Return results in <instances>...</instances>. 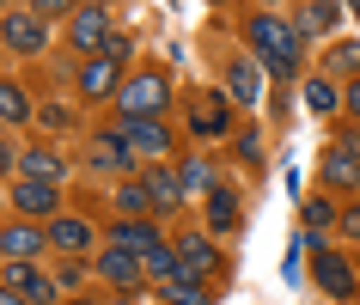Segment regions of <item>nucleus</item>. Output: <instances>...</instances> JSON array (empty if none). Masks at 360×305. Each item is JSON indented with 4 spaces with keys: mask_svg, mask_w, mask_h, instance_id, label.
I'll use <instances>...</instances> for the list:
<instances>
[{
    "mask_svg": "<svg viewBox=\"0 0 360 305\" xmlns=\"http://www.w3.org/2000/svg\"><path fill=\"white\" fill-rule=\"evenodd\" d=\"M245 43L257 49V61H263L269 74H281V79L300 74V25L275 19V13H257V19L245 25Z\"/></svg>",
    "mask_w": 360,
    "mask_h": 305,
    "instance_id": "obj_1",
    "label": "nucleus"
},
{
    "mask_svg": "<svg viewBox=\"0 0 360 305\" xmlns=\"http://www.w3.org/2000/svg\"><path fill=\"white\" fill-rule=\"evenodd\" d=\"M171 104V79L159 74V67H141V74L122 79V92H116V110H122V122H134V116H159Z\"/></svg>",
    "mask_w": 360,
    "mask_h": 305,
    "instance_id": "obj_2",
    "label": "nucleus"
},
{
    "mask_svg": "<svg viewBox=\"0 0 360 305\" xmlns=\"http://www.w3.org/2000/svg\"><path fill=\"white\" fill-rule=\"evenodd\" d=\"M311 281H318L330 299H354V293H360V268L348 263V257H336L330 245H318V250H311Z\"/></svg>",
    "mask_w": 360,
    "mask_h": 305,
    "instance_id": "obj_3",
    "label": "nucleus"
},
{
    "mask_svg": "<svg viewBox=\"0 0 360 305\" xmlns=\"http://www.w3.org/2000/svg\"><path fill=\"white\" fill-rule=\"evenodd\" d=\"M0 43L13 49V56H37V49H49V19L43 13H31V6H13L6 13V25H0Z\"/></svg>",
    "mask_w": 360,
    "mask_h": 305,
    "instance_id": "obj_4",
    "label": "nucleus"
},
{
    "mask_svg": "<svg viewBox=\"0 0 360 305\" xmlns=\"http://www.w3.org/2000/svg\"><path fill=\"white\" fill-rule=\"evenodd\" d=\"M6 202H13V214H25V220H56L61 208V195L49 177H19L13 190H6Z\"/></svg>",
    "mask_w": 360,
    "mask_h": 305,
    "instance_id": "obj_5",
    "label": "nucleus"
},
{
    "mask_svg": "<svg viewBox=\"0 0 360 305\" xmlns=\"http://www.w3.org/2000/svg\"><path fill=\"white\" fill-rule=\"evenodd\" d=\"M68 37H74V49H86V56H98V49L110 43V13H104L98 0H86V6H74V13H68Z\"/></svg>",
    "mask_w": 360,
    "mask_h": 305,
    "instance_id": "obj_6",
    "label": "nucleus"
},
{
    "mask_svg": "<svg viewBox=\"0 0 360 305\" xmlns=\"http://www.w3.org/2000/svg\"><path fill=\"white\" fill-rule=\"evenodd\" d=\"M0 281L13 287V293H25L31 305H49L56 287H61V281H49V275L37 268V257H6V275H0Z\"/></svg>",
    "mask_w": 360,
    "mask_h": 305,
    "instance_id": "obj_7",
    "label": "nucleus"
},
{
    "mask_svg": "<svg viewBox=\"0 0 360 305\" xmlns=\"http://www.w3.org/2000/svg\"><path fill=\"white\" fill-rule=\"evenodd\" d=\"M116 92H122V61H110L104 49L86 56V67H79V98L92 104V98H116Z\"/></svg>",
    "mask_w": 360,
    "mask_h": 305,
    "instance_id": "obj_8",
    "label": "nucleus"
},
{
    "mask_svg": "<svg viewBox=\"0 0 360 305\" xmlns=\"http://www.w3.org/2000/svg\"><path fill=\"white\" fill-rule=\"evenodd\" d=\"M43 245H49V220H25V214H13L6 232H0V250H6V257H37Z\"/></svg>",
    "mask_w": 360,
    "mask_h": 305,
    "instance_id": "obj_9",
    "label": "nucleus"
},
{
    "mask_svg": "<svg viewBox=\"0 0 360 305\" xmlns=\"http://www.w3.org/2000/svg\"><path fill=\"white\" fill-rule=\"evenodd\" d=\"M98 232L86 214H56L49 220V250H68V257H86V245H92Z\"/></svg>",
    "mask_w": 360,
    "mask_h": 305,
    "instance_id": "obj_10",
    "label": "nucleus"
},
{
    "mask_svg": "<svg viewBox=\"0 0 360 305\" xmlns=\"http://www.w3.org/2000/svg\"><path fill=\"white\" fill-rule=\"evenodd\" d=\"M98 275H104V281H116V287H141L147 281V263H141V250H122V245H110L104 250V257H98Z\"/></svg>",
    "mask_w": 360,
    "mask_h": 305,
    "instance_id": "obj_11",
    "label": "nucleus"
},
{
    "mask_svg": "<svg viewBox=\"0 0 360 305\" xmlns=\"http://www.w3.org/2000/svg\"><path fill=\"white\" fill-rule=\"evenodd\" d=\"M226 98L238 104V110H250V104L263 98V74H257V61H250V56H232L226 61Z\"/></svg>",
    "mask_w": 360,
    "mask_h": 305,
    "instance_id": "obj_12",
    "label": "nucleus"
},
{
    "mask_svg": "<svg viewBox=\"0 0 360 305\" xmlns=\"http://www.w3.org/2000/svg\"><path fill=\"white\" fill-rule=\"evenodd\" d=\"M122 134H129V147L147 152V159H165L171 152V129L159 122V116H134V122H122Z\"/></svg>",
    "mask_w": 360,
    "mask_h": 305,
    "instance_id": "obj_13",
    "label": "nucleus"
},
{
    "mask_svg": "<svg viewBox=\"0 0 360 305\" xmlns=\"http://www.w3.org/2000/svg\"><path fill=\"white\" fill-rule=\"evenodd\" d=\"M171 245H177V263L190 268V275H202V281H208L214 268H220V250H214L202 232H184V238H171Z\"/></svg>",
    "mask_w": 360,
    "mask_h": 305,
    "instance_id": "obj_14",
    "label": "nucleus"
},
{
    "mask_svg": "<svg viewBox=\"0 0 360 305\" xmlns=\"http://www.w3.org/2000/svg\"><path fill=\"white\" fill-rule=\"evenodd\" d=\"M141 183L153 190V202H159V208H184V202H190L184 171H171V165H147V177H141Z\"/></svg>",
    "mask_w": 360,
    "mask_h": 305,
    "instance_id": "obj_15",
    "label": "nucleus"
},
{
    "mask_svg": "<svg viewBox=\"0 0 360 305\" xmlns=\"http://www.w3.org/2000/svg\"><path fill=\"white\" fill-rule=\"evenodd\" d=\"M336 19H342V6L336 0H300V37H330L336 31Z\"/></svg>",
    "mask_w": 360,
    "mask_h": 305,
    "instance_id": "obj_16",
    "label": "nucleus"
},
{
    "mask_svg": "<svg viewBox=\"0 0 360 305\" xmlns=\"http://www.w3.org/2000/svg\"><path fill=\"white\" fill-rule=\"evenodd\" d=\"M323 183H336V190H360V152L354 147H330V152H323Z\"/></svg>",
    "mask_w": 360,
    "mask_h": 305,
    "instance_id": "obj_17",
    "label": "nucleus"
},
{
    "mask_svg": "<svg viewBox=\"0 0 360 305\" xmlns=\"http://www.w3.org/2000/svg\"><path fill=\"white\" fill-rule=\"evenodd\" d=\"M159 293H165L171 305H214L208 281H202V275H190V268H177L171 281H159Z\"/></svg>",
    "mask_w": 360,
    "mask_h": 305,
    "instance_id": "obj_18",
    "label": "nucleus"
},
{
    "mask_svg": "<svg viewBox=\"0 0 360 305\" xmlns=\"http://www.w3.org/2000/svg\"><path fill=\"white\" fill-rule=\"evenodd\" d=\"M110 245L141 250V257H147V250H153V245H165V238H159V226H153V220H129V214H122V220L110 226Z\"/></svg>",
    "mask_w": 360,
    "mask_h": 305,
    "instance_id": "obj_19",
    "label": "nucleus"
},
{
    "mask_svg": "<svg viewBox=\"0 0 360 305\" xmlns=\"http://www.w3.org/2000/svg\"><path fill=\"white\" fill-rule=\"evenodd\" d=\"M92 165H98V171H122V165H134L129 134H122V129H116V134H98V141H92Z\"/></svg>",
    "mask_w": 360,
    "mask_h": 305,
    "instance_id": "obj_20",
    "label": "nucleus"
},
{
    "mask_svg": "<svg viewBox=\"0 0 360 305\" xmlns=\"http://www.w3.org/2000/svg\"><path fill=\"white\" fill-rule=\"evenodd\" d=\"M226 116H232V98H202V104H195V110H190V129L195 134H220V129H226Z\"/></svg>",
    "mask_w": 360,
    "mask_h": 305,
    "instance_id": "obj_21",
    "label": "nucleus"
},
{
    "mask_svg": "<svg viewBox=\"0 0 360 305\" xmlns=\"http://www.w3.org/2000/svg\"><path fill=\"white\" fill-rule=\"evenodd\" d=\"M153 208H159V202H153L147 183H134V177H129V183H116V214H129V220H147Z\"/></svg>",
    "mask_w": 360,
    "mask_h": 305,
    "instance_id": "obj_22",
    "label": "nucleus"
},
{
    "mask_svg": "<svg viewBox=\"0 0 360 305\" xmlns=\"http://www.w3.org/2000/svg\"><path fill=\"white\" fill-rule=\"evenodd\" d=\"M208 226L214 232H232V226H238V202H232L226 183H214V190H208Z\"/></svg>",
    "mask_w": 360,
    "mask_h": 305,
    "instance_id": "obj_23",
    "label": "nucleus"
},
{
    "mask_svg": "<svg viewBox=\"0 0 360 305\" xmlns=\"http://www.w3.org/2000/svg\"><path fill=\"white\" fill-rule=\"evenodd\" d=\"M305 104H311L318 116H336V110H342V92H336V79H330V74L305 79Z\"/></svg>",
    "mask_w": 360,
    "mask_h": 305,
    "instance_id": "obj_24",
    "label": "nucleus"
},
{
    "mask_svg": "<svg viewBox=\"0 0 360 305\" xmlns=\"http://www.w3.org/2000/svg\"><path fill=\"white\" fill-rule=\"evenodd\" d=\"M19 171H25V177H49V183H56V177L68 171V165H61V152H49V147H31V152H19Z\"/></svg>",
    "mask_w": 360,
    "mask_h": 305,
    "instance_id": "obj_25",
    "label": "nucleus"
},
{
    "mask_svg": "<svg viewBox=\"0 0 360 305\" xmlns=\"http://www.w3.org/2000/svg\"><path fill=\"white\" fill-rule=\"evenodd\" d=\"M141 263H147V281H171V275L184 268V263H177V245H171V238H165V245H153Z\"/></svg>",
    "mask_w": 360,
    "mask_h": 305,
    "instance_id": "obj_26",
    "label": "nucleus"
},
{
    "mask_svg": "<svg viewBox=\"0 0 360 305\" xmlns=\"http://www.w3.org/2000/svg\"><path fill=\"white\" fill-rule=\"evenodd\" d=\"M330 226H342V214L330 208V202H323V195H311V202H305V232H311V238H318V232H330Z\"/></svg>",
    "mask_w": 360,
    "mask_h": 305,
    "instance_id": "obj_27",
    "label": "nucleus"
},
{
    "mask_svg": "<svg viewBox=\"0 0 360 305\" xmlns=\"http://www.w3.org/2000/svg\"><path fill=\"white\" fill-rule=\"evenodd\" d=\"M184 190H190V195H208L214 190V165H208V159H184Z\"/></svg>",
    "mask_w": 360,
    "mask_h": 305,
    "instance_id": "obj_28",
    "label": "nucleus"
},
{
    "mask_svg": "<svg viewBox=\"0 0 360 305\" xmlns=\"http://www.w3.org/2000/svg\"><path fill=\"white\" fill-rule=\"evenodd\" d=\"M0 110H6V122H25L31 116V92L25 86H0Z\"/></svg>",
    "mask_w": 360,
    "mask_h": 305,
    "instance_id": "obj_29",
    "label": "nucleus"
},
{
    "mask_svg": "<svg viewBox=\"0 0 360 305\" xmlns=\"http://www.w3.org/2000/svg\"><path fill=\"white\" fill-rule=\"evenodd\" d=\"M330 67L354 79V74H360V43H336V49H330Z\"/></svg>",
    "mask_w": 360,
    "mask_h": 305,
    "instance_id": "obj_30",
    "label": "nucleus"
},
{
    "mask_svg": "<svg viewBox=\"0 0 360 305\" xmlns=\"http://www.w3.org/2000/svg\"><path fill=\"white\" fill-rule=\"evenodd\" d=\"M56 281H61V287H79V281H86V263H79V257H68V263L56 268Z\"/></svg>",
    "mask_w": 360,
    "mask_h": 305,
    "instance_id": "obj_31",
    "label": "nucleus"
},
{
    "mask_svg": "<svg viewBox=\"0 0 360 305\" xmlns=\"http://www.w3.org/2000/svg\"><path fill=\"white\" fill-rule=\"evenodd\" d=\"M104 56H110V61H129V56H134V37H122V31H110V43H104Z\"/></svg>",
    "mask_w": 360,
    "mask_h": 305,
    "instance_id": "obj_32",
    "label": "nucleus"
},
{
    "mask_svg": "<svg viewBox=\"0 0 360 305\" xmlns=\"http://www.w3.org/2000/svg\"><path fill=\"white\" fill-rule=\"evenodd\" d=\"M79 0H31V13H43V19H61V13H74Z\"/></svg>",
    "mask_w": 360,
    "mask_h": 305,
    "instance_id": "obj_33",
    "label": "nucleus"
},
{
    "mask_svg": "<svg viewBox=\"0 0 360 305\" xmlns=\"http://www.w3.org/2000/svg\"><path fill=\"white\" fill-rule=\"evenodd\" d=\"M43 122H49V129H68V122H74V110H68V104H43Z\"/></svg>",
    "mask_w": 360,
    "mask_h": 305,
    "instance_id": "obj_34",
    "label": "nucleus"
},
{
    "mask_svg": "<svg viewBox=\"0 0 360 305\" xmlns=\"http://www.w3.org/2000/svg\"><path fill=\"white\" fill-rule=\"evenodd\" d=\"M342 232H348V238H360V202H354L348 214H342Z\"/></svg>",
    "mask_w": 360,
    "mask_h": 305,
    "instance_id": "obj_35",
    "label": "nucleus"
},
{
    "mask_svg": "<svg viewBox=\"0 0 360 305\" xmlns=\"http://www.w3.org/2000/svg\"><path fill=\"white\" fill-rule=\"evenodd\" d=\"M342 104H348V110H354V116H360V74H354V79H348V92H342Z\"/></svg>",
    "mask_w": 360,
    "mask_h": 305,
    "instance_id": "obj_36",
    "label": "nucleus"
},
{
    "mask_svg": "<svg viewBox=\"0 0 360 305\" xmlns=\"http://www.w3.org/2000/svg\"><path fill=\"white\" fill-rule=\"evenodd\" d=\"M0 305H31V299H25V293H13V287H6V293H0Z\"/></svg>",
    "mask_w": 360,
    "mask_h": 305,
    "instance_id": "obj_37",
    "label": "nucleus"
},
{
    "mask_svg": "<svg viewBox=\"0 0 360 305\" xmlns=\"http://www.w3.org/2000/svg\"><path fill=\"white\" fill-rule=\"evenodd\" d=\"M342 147H354V152H360V129H348V134H342Z\"/></svg>",
    "mask_w": 360,
    "mask_h": 305,
    "instance_id": "obj_38",
    "label": "nucleus"
},
{
    "mask_svg": "<svg viewBox=\"0 0 360 305\" xmlns=\"http://www.w3.org/2000/svg\"><path fill=\"white\" fill-rule=\"evenodd\" d=\"M342 6H348V13H354V19H360V0H342Z\"/></svg>",
    "mask_w": 360,
    "mask_h": 305,
    "instance_id": "obj_39",
    "label": "nucleus"
},
{
    "mask_svg": "<svg viewBox=\"0 0 360 305\" xmlns=\"http://www.w3.org/2000/svg\"><path fill=\"white\" fill-rule=\"evenodd\" d=\"M110 305H134V299H129V287H122V299H110Z\"/></svg>",
    "mask_w": 360,
    "mask_h": 305,
    "instance_id": "obj_40",
    "label": "nucleus"
},
{
    "mask_svg": "<svg viewBox=\"0 0 360 305\" xmlns=\"http://www.w3.org/2000/svg\"><path fill=\"white\" fill-rule=\"evenodd\" d=\"M68 305H92V299H68Z\"/></svg>",
    "mask_w": 360,
    "mask_h": 305,
    "instance_id": "obj_41",
    "label": "nucleus"
},
{
    "mask_svg": "<svg viewBox=\"0 0 360 305\" xmlns=\"http://www.w3.org/2000/svg\"><path fill=\"white\" fill-rule=\"evenodd\" d=\"M214 6H226V0H214Z\"/></svg>",
    "mask_w": 360,
    "mask_h": 305,
    "instance_id": "obj_42",
    "label": "nucleus"
},
{
    "mask_svg": "<svg viewBox=\"0 0 360 305\" xmlns=\"http://www.w3.org/2000/svg\"><path fill=\"white\" fill-rule=\"evenodd\" d=\"M269 6H275V0H269Z\"/></svg>",
    "mask_w": 360,
    "mask_h": 305,
    "instance_id": "obj_43",
    "label": "nucleus"
}]
</instances>
